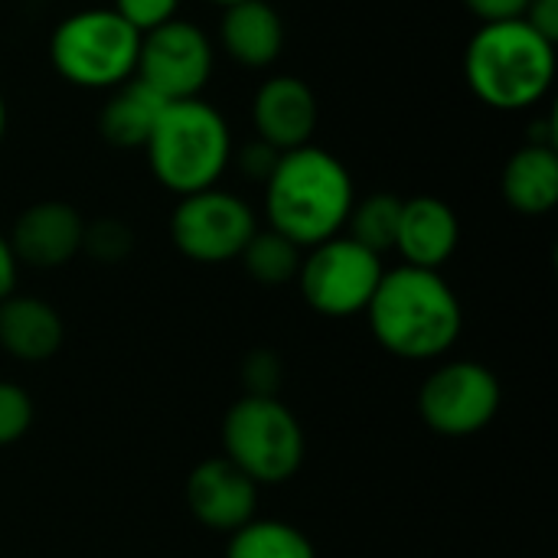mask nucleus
Returning a JSON list of instances; mask_svg holds the SVG:
<instances>
[{"label":"nucleus","instance_id":"nucleus-1","mask_svg":"<svg viewBox=\"0 0 558 558\" xmlns=\"http://www.w3.org/2000/svg\"><path fill=\"white\" fill-rule=\"evenodd\" d=\"M376 343L409 363L445 356L464 330V311L441 271L399 265L383 271L366 307Z\"/></svg>","mask_w":558,"mask_h":558},{"label":"nucleus","instance_id":"nucleus-2","mask_svg":"<svg viewBox=\"0 0 558 558\" xmlns=\"http://www.w3.org/2000/svg\"><path fill=\"white\" fill-rule=\"evenodd\" d=\"M353 203L356 190L350 170L340 157L314 144L284 150L265 180L268 229L281 232L298 248L343 235Z\"/></svg>","mask_w":558,"mask_h":558},{"label":"nucleus","instance_id":"nucleus-3","mask_svg":"<svg viewBox=\"0 0 558 558\" xmlns=\"http://www.w3.org/2000/svg\"><path fill=\"white\" fill-rule=\"evenodd\" d=\"M464 78L474 98L497 111H526L556 82V43L523 16L481 23L464 49Z\"/></svg>","mask_w":558,"mask_h":558},{"label":"nucleus","instance_id":"nucleus-4","mask_svg":"<svg viewBox=\"0 0 558 558\" xmlns=\"http://www.w3.org/2000/svg\"><path fill=\"white\" fill-rule=\"evenodd\" d=\"M144 150L154 180L177 196H190L219 183L235 147L226 118L209 101L183 98L163 105Z\"/></svg>","mask_w":558,"mask_h":558},{"label":"nucleus","instance_id":"nucleus-5","mask_svg":"<svg viewBox=\"0 0 558 558\" xmlns=\"http://www.w3.org/2000/svg\"><path fill=\"white\" fill-rule=\"evenodd\" d=\"M141 33L128 26L111 7L69 13L49 36L52 69L78 88L111 92L134 78Z\"/></svg>","mask_w":558,"mask_h":558},{"label":"nucleus","instance_id":"nucleus-6","mask_svg":"<svg viewBox=\"0 0 558 558\" xmlns=\"http://www.w3.org/2000/svg\"><path fill=\"white\" fill-rule=\"evenodd\" d=\"M222 458L258 487L288 484L307 454L298 415L278 396H242L222 418Z\"/></svg>","mask_w":558,"mask_h":558},{"label":"nucleus","instance_id":"nucleus-7","mask_svg":"<svg viewBox=\"0 0 558 558\" xmlns=\"http://www.w3.org/2000/svg\"><path fill=\"white\" fill-rule=\"evenodd\" d=\"M383 258L350 235H333L301 258L298 284L311 311L320 317H353L366 314L379 278H383Z\"/></svg>","mask_w":558,"mask_h":558},{"label":"nucleus","instance_id":"nucleus-8","mask_svg":"<svg viewBox=\"0 0 558 558\" xmlns=\"http://www.w3.org/2000/svg\"><path fill=\"white\" fill-rule=\"evenodd\" d=\"M504 405V386L484 363L451 360L418 389V415L441 438L481 435Z\"/></svg>","mask_w":558,"mask_h":558},{"label":"nucleus","instance_id":"nucleus-9","mask_svg":"<svg viewBox=\"0 0 558 558\" xmlns=\"http://www.w3.org/2000/svg\"><path fill=\"white\" fill-rule=\"evenodd\" d=\"M258 219L252 206L219 186L180 196L170 216V239L177 252L196 265L235 262L248 239L255 235Z\"/></svg>","mask_w":558,"mask_h":558},{"label":"nucleus","instance_id":"nucleus-10","mask_svg":"<svg viewBox=\"0 0 558 558\" xmlns=\"http://www.w3.org/2000/svg\"><path fill=\"white\" fill-rule=\"evenodd\" d=\"M213 43L209 36L190 20H167L157 29L141 36L137 52V78L150 85L163 101L199 98L213 75Z\"/></svg>","mask_w":558,"mask_h":558},{"label":"nucleus","instance_id":"nucleus-11","mask_svg":"<svg viewBox=\"0 0 558 558\" xmlns=\"http://www.w3.org/2000/svg\"><path fill=\"white\" fill-rule=\"evenodd\" d=\"M186 507L213 533L232 536L258 513V484L229 458H206L186 477Z\"/></svg>","mask_w":558,"mask_h":558},{"label":"nucleus","instance_id":"nucleus-12","mask_svg":"<svg viewBox=\"0 0 558 558\" xmlns=\"http://www.w3.org/2000/svg\"><path fill=\"white\" fill-rule=\"evenodd\" d=\"M82 232H85V219L78 216L75 206L62 199H46L26 206L16 216L7 242L13 248L16 265L49 271L69 265L82 252Z\"/></svg>","mask_w":558,"mask_h":558},{"label":"nucleus","instance_id":"nucleus-13","mask_svg":"<svg viewBox=\"0 0 558 558\" xmlns=\"http://www.w3.org/2000/svg\"><path fill=\"white\" fill-rule=\"evenodd\" d=\"M252 121L258 141L278 154L311 144L317 128V95L294 75H271L258 85L252 101Z\"/></svg>","mask_w":558,"mask_h":558},{"label":"nucleus","instance_id":"nucleus-14","mask_svg":"<svg viewBox=\"0 0 558 558\" xmlns=\"http://www.w3.org/2000/svg\"><path fill=\"white\" fill-rule=\"evenodd\" d=\"M461 242L458 213L438 196H412L402 199L399 229L392 252L402 255V265L438 271Z\"/></svg>","mask_w":558,"mask_h":558},{"label":"nucleus","instance_id":"nucleus-15","mask_svg":"<svg viewBox=\"0 0 558 558\" xmlns=\"http://www.w3.org/2000/svg\"><path fill=\"white\" fill-rule=\"evenodd\" d=\"M65 324L52 304L33 294L0 301V350L20 363H46L62 350Z\"/></svg>","mask_w":558,"mask_h":558},{"label":"nucleus","instance_id":"nucleus-16","mask_svg":"<svg viewBox=\"0 0 558 558\" xmlns=\"http://www.w3.org/2000/svg\"><path fill=\"white\" fill-rule=\"evenodd\" d=\"M219 39L229 59H235L245 69H265L271 65L284 49V23L281 13L265 0H239L232 7H222Z\"/></svg>","mask_w":558,"mask_h":558},{"label":"nucleus","instance_id":"nucleus-17","mask_svg":"<svg viewBox=\"0 0 558 558\" xmlns=\"http://www.w3.org/2000/svg\"><path fill=\"white\" fill-rule=\"evenodd\" d=\"M504 199L520 216H546L558 203V154L553 144L526 141L504 167Z\"/></svg>","mask_w":558,"mask_h":558},{"label":"nucleus","instance_id":"nucleus-18","mask_svg":"<svg viewBox=\"0 0 558 558\" xmlns=\"http://www.w3.org/2000/svg\"><path fill=\"white\" fill-rule=\"evenodd\" d=\"M163 98L144 85L137 75L121 82L118 88H111L108 101L101 105V114H98V128H101V137L114 147H144L160 111H163Z\"/></svg>","mask_w":558,"mask_h":558},{"label":"nucleus","instance_id":"nucleus-19","mask_svg":"<svg viewBox=\"0 0 558 558\" xmlns=\"http://www.w3.org/2000/svg\"><path fill=\"white\" fill-rule=\"evenodd\" d=\"M226 558H317V549L298 526L255 517L229 536Z\"/></svg>","mask_w":558,"mask_h":558},{"label":"nucleus","instance_id":"nucleus-20","mask_svg":"<svg viewBox=\"0 0 558 558\" xmlns=\"http://www.w3.org/2000/svg\"><path fill=\"white\" fill-rule=\"evenodd\" d=\"M301 258H304V248H298L291 239H284L275 229H255V235L239 255L248 278L268 288L291 284L301 271Z\"/></svg>","mask_w":558,"mask_h":558},{"label":"nucleus","instance_id":"nucleus-21","mask_svg":"<svg viewBox=\"0 0 558 558\" xmlns=\"http://www.w3.org/2000/svg\"><path fill=\"white\" fill-rule=\"evenodd\" d=\"M399 213H402V199L399 196H392V193H373V196L353 203L350 219H347L343 229H350L347 235L353 242H360L363 248H369V252H376L383 258L396 245Z\"/></svg>","mask_w":558,"mask_h":558},{"label":"nucleus","instance_id":"nucleus-22","mask_svg":"<svg viewBox=\"0 0 558 558\" xmlns=\"http://www.w3.org/2000/svg\"><path fill=\"white\" fill-rule=\"evenodd\" d=\"M134 248V235L131 229L121 222V219H95V222H85V232H82V252H88L95 262L101 265H118L131 255Z\"/></svg>","mask_w":558,"mask_h":558},{"label":"nucleus","instance_id":"nucleus-23","mask_svg":"<svg viewBox=\"0 0 558 558\" xmlns=\"http://www.w3.org/2000/svg\"><path fill=\"white\" fill-rule=\"evenodd\" d=\"M33 425V399L23 386L0 379V448L16 445Z\"/></svg>","mask_w":558,"mask_h":558},{"label":"nucleus","instance_id":"nucleus-24","mask_svg":"<svg viewBox=\"0 0 558 558\" xmlns=\"http://www.w3.org/2000/svg\"><path fill=\"white\" fill-rule=\"evenodd\" d=\"M177 7H180V0H114L111 3V10L128 26H134L141 36L150 33V29H157L160 23L173 20L177 16Z\"/></svg>","mask_w":558,"mask_h":558},{"label":"nucleus","instance_id":"nucleus-25","mask_svg":"<svg viewBox=\"0 0 558 558\" xmlns=\"http://www.w3.org/2000/svg\"><path fill=\"white\" fill-rule=\"evenodd\" d=\"M245 396H278L281 386V360L271 350H255L242 363Z\"/></svg>","mask_w":558,"mask_h":558},{"label":"nucleus","instance_id":"nucleus-26","mask_svg":"<svg viewBox=\"0 0 558 558\" xmlns=\"http://www.w3.org/2000/svg\"><path fill=\"white\" fill-rule=\"evenodd\" d=\"M232 157L239 160V167H242L252 180H262V183H265V180H268V173L275 170V163H278V157H281V154H278L275 147H268L265 141H258V137H255V141H252V144H245L239 154L232 150Z\"/></svg>","mask_w":558,"mask_h":558},{"label":"nucleus","instance_id":"nucleus-27","mask_svg":"<svg viewBox=\"0 0 558 558\" xmlns=\"http://www.w3.org/2000/svg\"><path fill=\"white\" fill-rule=\"evenodd\" d=\"M464 7L481 23H504V20H520L526 13L530 0H464Z\"/></svg>","mask_w":558,"mask_h":558},{"label":"nucleus","instance_id":"nucleus-28","mask_svg":"<svg viewBox=\"0 0 558 558\" xmlns=\"http://www.w3.org/2000/svg\"><path fill=\"white\" fill-rule=\"evenodd\" d=\"M523 20L546 39H558V0H530Z\"/></svg>","mask_w":558,"mask_h":558},{"label":"nucleus","instance_id":"nucleus-29","mask_svg":"<svg viewBox=\"0 0 558 558\" xmlns=\"http://www.w3.org/2000/svg\"><path fill=\"white\" fill-rule=\"evenodd\" d=\"M16 258H13V248L7 242V235H0V301H7L16 288Z\"/></svg>","mask_w":558,"mask_h":558},{"label":"nucleus","instance_id":"nucleus-30","mask_svg":"<svg viewBox=\"0 0 558 558\" xmlns=\"http://www.w3.org/2000/svg\"><path fill=\"white\" fill-rule=\"evenodd\" d=\"M7 121H10V114H7V101H3V95H0V144H3V137H7Z\"/></svg>","mask_w":558,"mask_h":558},{"label":"nucleus","instance_id":"nucleus-31","mask_svg":"<svg viewBox=\"0 0 558 558\" xmlns=\"http://www.w3.org/2000/svg\"><path fill=\"white\" fill-rule=\"evenodd\" d=\"M209 3H216V7H232V3H239V0H209Z\"/></svg>","mask_w":558,"mask_h":558}]
</instances>
